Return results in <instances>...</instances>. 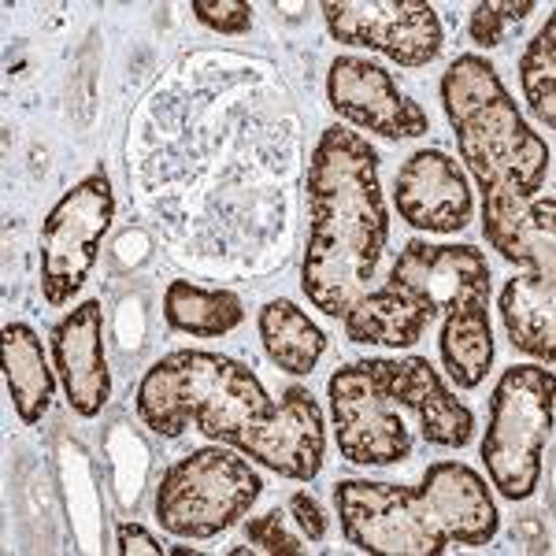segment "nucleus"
<instances>
[{"label":"nucleus","instance_id":"5701e85b","mask_svg":"<svg viewBox=\"0 0 556 556\" xmlns=\"http://www.w3.org/2000/svg\"><path fill=\"white\" fill-rule=\"evenodd\" d=\"M519 86L523 101L545 130L556 127V20L549 15L542 30L527 41L519 56Z\"/></svg>","mask_w":556,"mask_h":556},{"label":"nucleus","instance_id":"0eeeda50","mask_svg":"<svg viewBox=\"0 0 556 556\" xmlns=\"http://www.w3.org/2000/svg\"><path fill=\"white\" fill-rule=\"evenodd\" d=\"M115 219V193L104 172L86 175L52 204L41 219V298L49 308H64L83 293L101 256V241Z\"/></svg>","mask_w":556,"mask_h":556},{"label":"nucleus","instance_id":"2eb2a0df","mask_svg":"<svg viewBox=\"0 0 556 556\" xmlns=\"http://www.w3.org/2000/svg\"><path fill=\"white\" fill-rule=\"evenodd\" d=\"M379 367L393 405L416 419L427 445H438V450H464V445H471L475 412L442 382L438 367L427 356L379 361Z\"/></svg>","mask_w":556,"mask_h":556},{"label":"nucleus","instance_id":"bb28decb","mask_svg":"<svg viewBox=\"0 0 556 556\" xmlns=\"http://www.w3.org/2000/svg\"><path fill=\"white\" fill-rule=\"evenodd\" d=\"M286 516H290V523L298 527V531L308 538V542H327L330 534V516L323 513V505L316 501V493L308 490H298L290 497V505H286Z\"/></svg>","mask_w":556,"mask_h":556},{"label":"nucleus","instance_id":"aec40b11","mask_svg":"<svg viewBox=\"0 0 556 556\" xmlns=\"http://www.w3.org/2000/svg\"><path fill=\"white\" fill-rule=\"evenodd\" d=\"M256 330L271 364L293 379L316 371L323 353H327V334L293 301H267L256 316Z\"/></svg>","mask_w":556,"mask_h":556},{"label":"nucleus","instance_id":"39448f33","mask_svg":"<svg viewBox=\"0 0 556 556\" xmlns=\"http://www.w3.org/2000/svg\"><path fill=\"white\" fill-rule=\"evenodd\" d=\"M553 405H556V375L545 364L508 367L490 393L486 434H482V464H486L490 486L505 501L534 497L542 482L545 445L553 438Z\"/></svg>","mask_w":556,"mask_h":556},{"label":"nucleus","instance_id":"f3484780","mask_svg":"<svg viewBox=\"0 0 556 556\" xmlns=\"http://www.w3.org/2000/svg\"><path fill=\"white\" fill-rule=\"evenodd\" d=\"M501 323L513 349L531 361L553 367L556 361V278L527 271L508 278L497 301Z\"/></svg>","mask_w":556,"mask_h":556},{"label":"nucleus","instance_id":"6e6552de","mask_svg":"<svg viewBox=\"0 0 556 556\" xmlns=\"http://www.w3.org/2000/svg\"><path fill=\"white\" fill-rule=\"evenodd\" d=\"M327 397L342 460L356 468H393L412 456V430L386 390L379 361L338 367Z\"/></svg>","mask_w":556,"mask_h":556},{"label":"nucleus","instance_id":"1a4fd4ad","mask_svg":"<svg viewBox=\"0 0 556 556\" xmlns=\"http://www.w3.org/2000/svg\"><path fill=\"white\" fill-rule=\"evenodd\" d=\"M330 38L361 45L401 67H427L442 52V20L427 0H327Z\"/></svg>","mask_w":556,"mask_h":556},{"label":"nucleus","instance_id":"a211bd4d","mask_svg":"<svg viewBox=\"0 0 556 556\" xmlns=\"http://www.w3.org/2000/svg\"><path fill=\"white\" fill-rule=\"evenodd\" d=\"M345 338L356 345L408 349L427 334L430 316L397 286H375L342 316Z\"/></svg>","mask_w":556,"mask_h":556},{"label":"nucleus","instance_id":"9b49d317","mask_svg":"<svg viewBox=\"0 0 556 556\" xmlns=\"http://www.w3.org/2000/svg\"><path fill=\"white\" fill-rule=\"evenodd\" d=\"M230 445L282 479L312 482L323 471V456H327V424H323L319 401L304 386H290L278 393L271 416L241 430Z\"/></svg>","mask_w":556,"mask_h":556},{"label":"nucleus","instance_id":"f8f14e48","mask_svg":"<svg viewBox=\"0 0 556 556\" xmlns=\"http://www.w3.org/2000/svg\"><path fill=\"white\" fill-rule=\"evenodd\" d=\"M386 282L405 290L430 319L464 304H490V264L475 245H430L416 238L393 260Z\"/></svg>","mask_w":556,"mask_h":556},{"label":"nucleus","instance_id":"ddd939ff","mask_svg":"<svg viewBox=\"0 0 556 556\" xmlns=\"http://www.w3.org/2000/svg\"><path fill=\"white\" fill-rule=\"evenodd\" d=\"M393 204L424 235H460L475 215L468 172L445 149H419L401 164Z\"/></svg>","mask_w":556,"mask_h":556},{"label":"nucleus","instance_id":"20e7f679","mask_svg":"<svg viewBox=\"0 0 556 556\" xmlns=\"http://www.w3.org/2000/svg\"><path fill=\"white\" fill-rule=\"evenodd\" d=\"M271 393L249 364L208 349H175L160 356L138 382V419L152 434L178 438L190 427L230 445L241 430L275 412Z\"/></svg>","mask_w":556,"mask_h":556},{"label":"nucleus","instance_id":"412c9836","mask_svg":"<svg viewBox=\"0 0 556 556\" xmlns=\"http://www.w3.org/2000/svg\"><path fill=\"white\" fill-rule=\"evenodd\" d=\"M442 367L456 390H475L493 367V327L490 304H464L445 316L438 334Z\"/></svg>","mask_w":556,"mask_h":556},{"label":"nucleus","instance_id":"423d86ee","mask_svg":"<svg viewBox=\"0 0 556 556\" xmlns=\"http://www.w3.org/2000/svg\"><path fill=\"white\" fill-rule=\"evenodd\" d=\"M260 493H264V479L253 460L241 456L235 445L215 442L178 456L160 475L152 513L167 534L208 542L253 513Z\"/></svg>","mask_w":556,"mask_h":556},{"label":"nucleus","instance_id":"a878e982","mask_svg":"<svg viewBox=\"0 0 556 556\" xmlns=\"http://www.w3.org/2000/svg\"><path fill=\"white\" fill-rule=\"evenodd\" d=\"M190 12L201 26L227 34V38H241L253 30V4L249 0H193Z\"/></svg>","mask_w":556,"mask_h":556},{"label":"nucleus","instance_id":"f257e3e1","mask_svg":"<svg viewBox=\"0 0 556 556\" xmlns=\"http://www.w3.org/2000/svg\"><path fill=\"white\" fill-rule=\"evenodd\" d=\"M308 241L301 260V290L312 308L342 319L371 290L390 241V208L379 182V152L364 134L327 127L304 175Z\"/></svg>","mask_w":556,"mask_h":556},{"label":"nucleus","instance_id":"6ab92c4d","mask_svg":"<svg viewBox=\"0 0 556 556\" xmlns=\"http://www.w3.org/2000/svg\"><path fill=\"white\" fill-rule=\"evenodd\" d=\"M4 386L15 405V416L26 427L41 424L56 397V367H49L38 330L26 323H8L4 327Z\"/></svg>","mask_w":556,"mask_h":556},{"label":"nucleus","instance_id":"7ed1b4c3","mask_svg":"<svg viewBox=\"0 0 556 556\" xmlns=\"http://www.w3.org/2000/svg\"><path fill=\"white\" fill-rule=\"evenodd\" d=\"M442 108L482 201H531L545 190L553 152L527 127L486 56L464 52L442 75Z\"/></svg>","mask_w":556,"mask_h":556},{"label":"nucleus","instance_id":"b1692460","mask_svg":"<svg viewBox=\"0 0 556 556\" xmlns=\"http://www.w3.org/2000/svg\"><path fill=\"white\" fill-rule=\"evenodd\" d=\"M534 12V0H482L471 8L468 34L479 49H497L505 41L508 26L523 23Z\"/></svg>","mask_w":556,"mask_h":556},{"label":"nucleus","instance_id":"4468645a","mask_svg":"<svg viewBox=\"0 0 556 556\" xmlns=\"http://www.w3.org/2000/svg\"><path fill=\"white\" fill-rule=\"evenodd\" d=\"M52 367L64 386V397L75 416L97 419L112 397V371L104 356V312L101 301H83L71 308L49 334Z\"/></svg>","mask_w":556,"mask_h":556},{"label":"nucleus","instance_id":"dca6fc26","mask_svg":"<svg viewBox=\"0 0 556 556\" xmlns=\"http://www.w3.org/2000/svg\"><path fill=\"white\" fill-rule=\"evenodd\" d=\"M553 212L556 201L549 190H542L531 201H482V235L508 264L553 275Z\"/></svg>","mask_w":556,"mask_h":556},{"label":"nucleus","instance_id":"393cba45","mask_svg":"<svg viewBox=\"0 0 556 556\" xmlns=\"http://www.w3.org/2000/svg\"><path fill=\"white\" fill-rule=\"evenodd\" d=\"M245 538H249V545H253L256 553H267V556H298V553L308 549V545H304V534L293 531L290 516L278 513V508L249 519Z\"/></svg>","mask_w":556,"mask_h":556},{"label":"nucleus","instance_id":"f03ea898","mask_svg":"<svg viewBox=\"0 0 556 556\" xmlns=\"http://www.w3.org/2000/svg\"><path fill=\"white\" fill-rule=\"evenodd\" d=\"M334 505L345 542L371 556H442L453 545H490L501 531L486 479L460 460L430 464L419 486L342 479Z\"/></svg>","mask_w":556,"mask_h":556},{"label":"nucleus","instance_id":"4be33fe9","mask_svg":"<svg viewBox=\"0 0 556 556\" xmlns=\"http://www.w3.org/2000/svg\"><path fill=\"white\" fill-rule=\"evenodd\" d=\"M164 323L175 334L227 338L245 323V304L230 290H204L190 278H172L164 290Z\"/></svg>","mask_w":556,"mask_h":556},{"label":"nucleus","instance_id":"9d476101","mask_svg":"<svg viewBox=\"0 0 556 556\" xmlns=\"http://www.w3.org/2000/svg\"><path fill=\"white\" fill-rule=\"evenodd\" d=\"M327 101L349 127L382 134L390 141L424 138L430 130L427 108L412 101L397 78L375 60L364 56H338L327 75Z\"/></svg>","mask_w":556,"mask_h":556},{"label":"nucleus","instance_id":"cd10ccee","mask_svg":"<svg viewBox=\"0 0 556 556\" xmlns=\"http://www.w3.org/2000/svg\"><path fill=\"white\" fill-rule=\"evenodd\" d=\"M115 545H119L123 556H160L164 553V545H160V538H152L141 523H119V531H115Z\"/></svg>","mask_w":556,"mask_h":556}]
</instances>
